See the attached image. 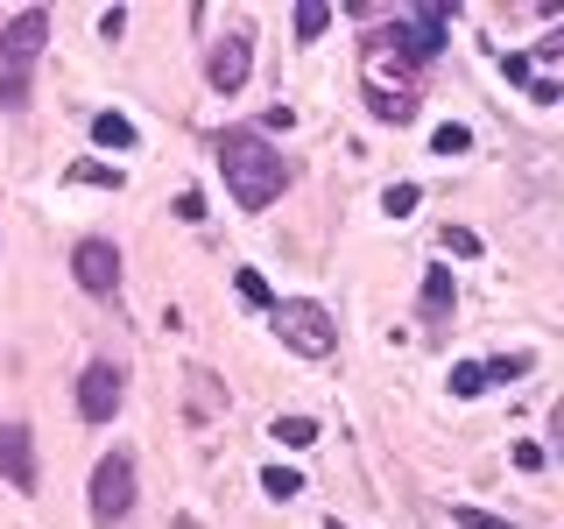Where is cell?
I'll return each instance as SVG.
<instances>
[{"instance_id":"e0dca14e","label":"cell","mask_w":564,"mask_h":529,"mask_svg":"<svg viewBox=\"0 0 564 529\" xmlns=\"http://www.w3.org/2000/svg\"><path fill=\"white\" fill-rule=\"evenodd\" d=\"M487 381H522L529 375V353H501V360H480Z\"/></svg>"},{"instance_id":"9c48e42d","label":"cell","mask_w":564,"mask_h":529,"mask_svg":"<svg viewBox=\"0 0 564 529\" xmlns=\"http://www.w3.org/2000/svg\"><path fill=\"white\" fill-rule=\"evenodd\" d=\"M423 325H452L458 311V290H452V269H423Z\"/></svg>"},{"instance_id":"7c38bea8","label":"cell","mask_w":564,"mask_h":529,"mask_svg":"<svg viewBox=\"0 0 564 529\" xmlns=\"http://www.w3.org/2000/svg\"><path fill=\"white\" fill-rule=\"evenodd\" d=\"M261 494H269V501H296V494H304V473L269 466V473H261Z\"/></svg>"},{"instance_id":"484cf974","label":"cell","mask_w":564,"mask_h":529,"mask_svg":"<svg viewBox=\"0 0 564 529\" xmlns=\"http://www.w3.org/2000/svg\"><path fill=\"white\" fill-rule=\"evenodd\" d=\"M332 529H346V522H339V516H332Z\"/></svg>"},{"instance_id":"8fae6325","label":"cell","mask_w":564,"mask_h":529,"mask_svg":"<svg viewBox=\"0 0 564 529\" xmlns=\"http://www.w3.org/2000/svg\"><path fill=\"white\" fill-rule=\"evenodd\" d=\"M325 29H332V0H304L296 8V43H317Z\"/></svg>"},{"instance_id":"ac0fdd59","label":"cell","mask_w":564,"mask_h":529,"mask_svg":"<svg viewBox=\"0 0 564 529\" xmlns=\"http://www.w3.org/2000/svg\"><path fill=\"white\" fill-rule=\"evenodd\" d=\"M452 522H458V529H516L508 516H487V508H466V501L452 508Z\"/></svg>"},{"instance_id":"52a82bcc","label":"cell","mask_w":564,"mask_h":529,"mask_svg":"<svg viewBox=\"0 0 564 529\" xmlns=\"http://www.w3.org/2000/svg\"><path fill=\"white\" fill-rule=\"evenodd\" d=\"M120 388H128V375H120L113 360H93V367L78 375V417H85V423H113Z\"/></svg>"},{"instance_id":"44dd1931","label":"cell","mask_w":564,"mask_h":529,"mask_svg":"<svg viewBox=\"0 0 564 529\" xmlns=\"http://www.w3.org/2000/svg\"><path fill=\"white\" fill-rule=\"evenodd\" d=\"M99 35H106V43H120V35H128V8H106L99 14Z\"/></svg>"},{"instance_id":"5bb4252c","label":"cell","mask_w":564,"mask_h":529,"mask_svg":"<svg viewBox=\"0 0 564 529\" xmlns=\"http://www.w3.org/2000/svg\"><path fill=\"white\" fill-rule=\"evenodd\" d=\"M452 396H487V367L480 360H458L452 367Z\"/></svg>"},{"instance_id":"ffe728a7","label":"cell","mask_w":564,"mask_h":529,"mask_svg":"<svg viewBox=\"0 0 564 529\" xmlns=\"http://www.w3.org/2000/svg\"><path fill=\"white\" fill-rule=\"evenodd\" d=\"M431 149H437V155H466V149H473V134H466V128H437V134H431Z\"/></svg>"},{"instance_id":"9a60e30c","label":"cell","mask_w":564,"mask_h":529,"mask_svg":"<svg viewBox=\"0 0 564 529\" xmlns=\"http://www.w3.org/2000/svg\"><path fill=\"white\" fill-rule=\"evenodd\" d=\"M317 417H275V445H311Z\"/></svg>"},{"instance_id":"d4e9b609","label":"cell","mask_w":564,"mask_h":529,"mask_svg":"<svg viewBox=\"0 0 564 529\" xmlns=\"http://www.w3.org/2000/svg\"><path fill=\"white\" fill-rule=\"evenodd\" d=\"M516 466L522 473H543V445H516Z\"/></svg>"},{"instance_id":"2e32d148","label":"cell","mask_w":564,"mask_h":529,"mask_svg":"<svg viewBox=\"0 0 564 529\" xmlns=\"http://www.w3.org/2000/svg\"><path fill=\"white\" fill-rule=\"evenodd\" d=\"M416 205H423V191H416V184H388V198H381V212H388V219H410Z\"/></svg>"},{"instance_id":"6da1fadb","label":"cell","mask_w":564,"mask_h":529,"mask_svg":"<svg viewBox=\"0 0 564 529\" xmlns=\"http://www.w3.org/2000/svg\"><path fill=\"white\" fill-rule=\"evenodd\" d=\"M219 170H226V191L247 205V212H269L282 191H290V163L269 134L254 128H226L219 134Z\"/></svg>"},{"instance_id":"d6986e66","label":"cell","mask_w":564,"mask_h":529,"mask_svg":"<svg viewBox=\"0 0 564 529\" xmlns=\"http://www.w3.org/2000/svg\"><path fill=\"white\" fill-rule=\"evenodd\" d=\"M445 255L473 261V255H480V234H466V226H445Z\"/></svg>"},{"instance_id":"7402d4cb","label":"cell","mask_w":564,"mask_h":529,"mask_svg":"<svg viewBox=\"0 0 564 529\" xmlns=\"http://www.w3.org/2000/svg\"><path fill=\"white\" fill-rule=\"evenodd\" d=\"M240 296H247V304H269V282H261L254 269H240Z\"/></svg>"},{"instance_id":"3957f363","label":"cell","mask_w":564,"mask_h":529,"mask_svg":"<svg viewBox=\"0 0 564 529\" xmlns=\"http://www.w3.org/2000/svg\"><path fill=\"white\" fill-rule=\"evenodd\" d=\"M269 325H275V339L290 353H304V360H332V353H339V325H332V311L311 304V296L269 304Z\"/></svg>"},{"instance_id":"7a4b0ae2","label":"cell","mask_w":564,"mask_h":529,"mask_svg":"<svg viewBox=\"0 0 564 529\" xmlns=\"http://www.w3.org/2000/svg\"><path fill=\"white\" fill-rule=\"evenodd\" d=\"M43 43H50V8H22L8 29H0V114H22L29 106Z\"/></svg>"},{"instance_id":"603a6c76","label":"cell","mask_w":564,"mask_h":529,"mask_svg":"<svg viewBox=\"0 0 564 529\" xmlns=\"http://www.w3.org/2000/svg\"><path fill=\"white\" fill-rule=\"evenodd\" d=\"M529 106H557V78H529Z\"/></svg>"},{"instance_id":"4fadbf2b","label":"cell","mask_w":564,"mask_h":529,"mask_svg":"<svg viewBox=\"0 0 564 529\" xmlns=\"http://www.w3.org/2000/svg\"><path fill=\"white\" fill-rule=\"evenodd\" d=\"M367 106H375V120H395V128H402V120L416 114V106L402 99V93H381V85H367Z\"/></svg>"},{"instance_id":"30bf717a","label":"cell","mask_w":564,"mask_h":529,"mask_svg":"<svg viewBox=\"0 0 564 529\" xmlns=\"http://www.w3.org/2000/svg\"><path fill=\"white\" fill-rule=\"evenodd\" d=\"M93 141L99 149H134V120L128 114H93Z\"/></svg>"},{"instance_id":"cb8c5ba5","label":"cell","mask_w":564,"mask_h":529,"mask_svg":"<svg viewBox=\"0 0 564 529\" xmlns=\"http://www.w3.org/2000/svg\"><path fill=\"white\" fill-rule=\"evenodd\" d=\"M85 184H120V170H106V163H78Z\"/></svg>"},{"instance_id":"ba28073f","label":"cell","mask_w":564,"mask_h":529,"mask_svg":"<svg viewBox=\"0 0 564 529\" xmlns=\"http://www.w3.org/2000/svg\"><path fill=\"white\" fill-rule=\"evenodd\" d=\"M0 481L8 487H35V431L29 423H0Z\"/></svg>"},{"instance_id":"8992f818","label":"cell","mask_w":564,"mask_h":529,"mask_svg":"<svg viewBox=\"0 0 564 529\" xmlns=\"http://www.w3.org/2000/svg\"><path fill=\"white\" fill-rule=\"evenodd\" d=\"M247 71H254V43H247V29L219 35V43L205 50V85H212V93H226V99H234L240 85H247Z\"/></svg>"},{"instance_id":"5b68a950","label":"cell","mask_w":564,"mask_h":529,"mask_svg":"<svg viewBox=\"0 0 564 529\" xmlns=\"http://www.w3.org/2000/svg\"><path fill=\"white\" fill-rule=\"evenodd\" d=\"M70 276H78L85 296H113L120 290V247L99 240V234H85L78 247H70Z\"/></svg>"},{"instance_id":"277c9868","label":"cell","mask_w":564,"mask_h":529,"mask_svg":"<svg viewBox=\"0 0 564 529\" xmlns=\"http://www.w3.org/2000/svg\"><path fill=\"white\" fill-rule=\"evenodd\" d=\"M93 529H113V522H128L134 516V458L128 452H106L99 466H93Z\"/></svg>"}]
</instances>
